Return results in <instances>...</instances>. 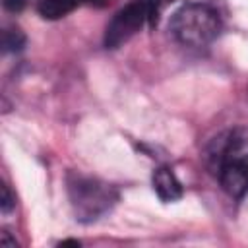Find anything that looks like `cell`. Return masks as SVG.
<instances>
[{
    "instance_id": "7",
    "label": "cell",
    "mask_w": 248,
    "mask_h": 248,
    "mask_svg": "<svg viewBox=\"0 0 248 248\" xmlns=\"http://www.w3.org/2000/svg\"><path fill=\"white\" fill-rule=\"evenodd\" d=\"M79 4L83 2L81 0H39L37 10L45 19H60L70 12H74Z\"/></svg>"
},
{
    "instance_id": "3",
    "label": "cell",
    "mask_w": 248,
    "mask_h": 248,
    "mask_svg": "<svg viewBox=\"0 0 248 248\" xmlns=\"http://www.w3.org/2000/svg\"><path fill=\"white\" fill-rule=\"evenodd\" d=\"M145 21H149V0H132L122 10H118L114 17L108 21L105 29V46H122L136 33H140Z\"/></svg>"
},
{
    "instance_id": "1",
    "label": "cell",
    "mask_w": 248,
    "mask_h": 248,
    "mask_svg": "<svg viewBox=\"0 0 248 248\" xmlns=\"http://www.w3.org/2000/svg\"><path fill=\"white\" fill-rule=\"evenodd\" d=\"M68 198L74 209V215L81 223H93L112 209L118 202V190L99 178L85 176L79 172H70L68 180Z\"/></svg>"
},
{
    "instance_id": "10",
    "label": "cell",
    "mask_w": 248,
    "mask_h": 248,
    "mask_svg": "<svg viewBox=\"0 0 248 248\" xmlns=\"http://www.w3.org/2000/svg\"><path fill=\"white\" fill-rule=\"evenodd\" d=\"M2 4L8 12H21L25 8L27 0H2Z\"/></svg>"
},
{
    "instance_id": "9",
    "label": "cell",
    "mask_w": 248,
    "mask_h": 248,
    "mask_svg": "<svg viewBox=\"0 0 248 248\" xmlns=\"http://www.w3.org/2000/svg\"><path fill=\"white\" fill-rule=\"evenodd\" d=\"M2 211L4 213H8L14 205H16V202H14V198H12V194H10V188L6 186V184H2Z\"/></svg>"
},
{
    "instance_id": "8",
    "label": "cell",
    "mask_w": 248,
    "mask_h": 248,
    "mask_svg": "<svg viewBox=\"0 0 248 248\" xmlns=\"http://www.w3.org/2000/svg\"><path fill=\"white\" fill-rule=\"evenodd\" d=\"M25 45V35L19 27H6L2 33V46L4 52H17Z\"/></svg>"
},
{
    "instance_id": "4",
    "label": "cell",
    "mask_w": 248,
    "mask_h": 248,
    "mask_svg": "<svg viewBox=\"0 0 248 248\" xmlns=\"http://www.w3.org/2000/svg\"><path fill=\"white\" fill-rule=\"evenodd\" d=\"M219 182L223 190L234 198L240 200L248 192V155H234L231 157L221 169H219Z\"/></svg>"
},
{
    "instance_id": "2",
    "label": "cell",
    "mask_w": 248,
    "mask_h": 248,
    "mask_svg": "<svg viewBox=\"0 0 248 248\" xmlns=\"http://www.w3.org/2000/svg\"><path fill=\"white\" fill-rule=\"evenodd\" d=\"M169 29L178 43L198 48L217 39L221 31V19L209 4L188 2L172 14Z\"/></svg>"
},
{
    "instance_id": "6",
    "label": "cell",
    "mask_w": 248,
    "mask_h": 248,
    "mask_svg": "<svg viewBox=\"0 0 248 248\" xmlns=\"http://www.w3.org/2000/svg\"><path fill=\"white\" fill-rule=\"evenodd\" d=\"M153 190L163 202H176L182 198V184L169 167H159L153 172Z\"/></svg>"
},
{
    "instance_id": "5",
    "label": "cell",
    "mask_w": 248,
    "mask_h": 248,
    "mask_svg": "<svg viewBox=\"0 0 248 248\" xmlns=\"http://www.w3.org/2000/svg\"><path fill=\"white\" fill-rule=\"evenodd\" d=\"M244 141L246 140H244L242 132H238V130H231V132H225L223 136L215 138L213 143L207 149V163H209V167L215 172H219V169L231 157H234L238 153V149L244 145Z\"/></svg>"
},
{
    "instance_id": "11",
    "label": "cell",
    "mask_w": 248,
    "mask_h": 248,
    "mask_svg": "<svg viewBox=\"0 0 248 248\" xmlns=\"http://www.w3.org/2000/svg\"><path fill=\"white\" fill-rule=\"evenodd\" d=\"M83 4H89V6H95V8H107L110 4H114L116 0H81Z\"/></svg>"
}]
</instances>
